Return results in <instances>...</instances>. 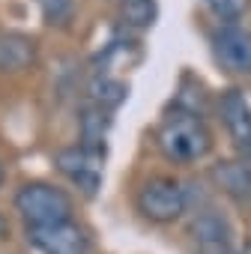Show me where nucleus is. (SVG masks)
<instances>
[{
  "label": "nucleus",
  "mask_w": 251,
  "mask_h": 254,
  "mask_svg": "<svg viewBox=\"0 0 251 254\" xmlns=\"http://www.w3.org/2000/svg\"><path fill=\"white\" fill-rule=\"evenodd\" d=\"M156 147L174 165H194L203 156H209L212 132L194 108H186L183 102H177L159 123Z\"/></svg>",
  "instance_id": "f257e3e1"
},
{
  "label": "nucleus",
  "mask_w": 251,
  "mask_h": 254,
  "mask_svg": "<svg viewBox=\"0 0 251 254\" xmlns=\"http://www.w3.org/2000/svg\"><path fill=\"white\" fill-rule=\"evenodd\" d=\"M135 206L153 224H174L191 209V191L183 180L159 174L144 180V186L135 194Z\"/></svg>",
  "instance_id": "f03ea898"
},
{
  "label": "nucleus",
  "mask_w": 251,
  "mask_h": 254,
  "mask_svg": "<svg viewBox=\"0 0 251 254\" xmlns=\"http://www.w3.org/2000/svg\"><path fill=\"white\" fill-rule=\"evenodd\" d=\"M15 209L24 218L27 227H45L54 221L75 218V203L72 197L51 183H24L15 194Z\"/></svg>",
  "instance_id": "7ed1b4c3"
},
{
  "label": "nucleus",
  "mask_w": 251,
  "mask_h": 254,
  "mask_svg": "<svg viewBox=\"0 0 251 254\" xmlns=\"http://www.w3.org/2000/svg\"><path fill=\"white\" fill-rule=\"evenodd\" d=\"M57 171L87 197H96L105 180V150L87 147V144H75L66 147L54 156Z\"/></svg>",
  "instance_id": "20e7f679"
},
{
  "label": "nucleus",
  "mask_w": 251,
  "mask_h": 254,
  "mask_svg": "<svg viewBox=\"0 0 251 254\" xmlns=\"http://www.w3.org/2000/svg\"><path fill=\"white\" fill-rule=\"evenodd\" d=\"M209 51L221 72L236 78H251V27L248 24H218L209 33Z\"/></svg>",
  "instance_id": "39448f33"
},
{
  "label": "nucleus",
  "mask_w": 251,
  "mask_h": 254,
  "mask_svg": "<svg viewBox=\"0 0 251 254\" xmlns=\"http://www.w3.org/2000/svg\"><path fill=\"white\" fill-rule=\"evenodd\" d=\"M188 212V239L194 254H233V227L218 206L200 203L197 209Z\"/></svg>",
  "instance_id": "423d86ee"
},
{
  "label": "nucleus",
  "mask_w": 251,
  "mask_h": 254,
  "mask_svg": "<svg viewBox=\"0 0 251 254\" xmlns=\"http://www.w3.org/2000/svg\"><path fill=\"white\" fill-rule=\"evenodd\" d=\"M27 239L39 254H90V233L75 218L27 227Z\"/></svg>",
  "instance_id": "0eeeda50"
},
{
  "label": "nucleus",
  "mask_w": 251,
  "mask_h": 254,
  "mask_svg": "<svg viewBox=\"0 0 251 254\" xmlns=\"http://www.w3.org/2000/svg\"><path fill=\"white\" fill-rule=\"evenodd\" d=\"M218 117L239 159L251 162V102L239 87H227L218 96Z\"/></svg>",
  "instance_id": "6e6552de"
},
{
  "label": "nucleus",
  "mask_w": 251,
  "mask_h": 254,
  "mask_svg": "<svg viewBox=\"0 0 251 254\" xmlns=\"http://www.w3.org/2000/svg\"><path fill=\"white\" fill-rule=\"evenodd\" d=\"M212 180L215 189L221 194H227L236 203H248L251 200V162L248 159H224L212 168Z\"/></svg>",
  "instance_id": "1a4fd4ad"
},
{
  "label": "nucleus",
  "mask_w": 251,
  "mask_h": 254,
  "mask_svg": "<svg viewBox=\"0 0 251 254\" xmlns=\"http://www.w3.org/2000/svg\"><path fill=\"white\" fill-rule=\"evenodd\" d=\"M36 63V42L15 30H0V72H24Z\"/></svg>",
  "instance_id": "9d476101"
},
{
  "label": "nucleus",
  "mask_w": 251,
  "mask_h": 254,
  "mask_svg": "<svg viewBox=\"0 0 251 254\" xmlns=\"http://www.w3.org/2000/svg\"><path fill=\"white\" fill-rule=\"evenodd\" d=\"M108 129H111V111L102 108V105L87 102L84 111H81V144L96 147V150H105Z\"/></svg>",
  "instance_id": "9b49d317"
},
{
  "label": "nucleus",
  "mask_w": 251,
  "mask_h": 254,
  "mask_svg": "<svg viewBox=\"0 0 251 254\" xmlns=\"http://www.w3.org/2000/svg\"><path fill=\"white\" fill-rule=\"evenodd\" d=\"M159 15V0H120V21L129 30L153 27Z\"/></svg>",
  "instance_id": "f8f14e48"
},
{
  "label": "nucleus",
  "mask_w": 251,
  "mask_h": 254,
  "mask_svg": "<svg viewBox=\"0 0 251 254\" xmlns=\"http://www.w3.org/2000/svg\"><path fill=\"white\" fill-rule=\"evenodd\" d=\"M200 3L218 18V24H236L251 9V0H200Z\"/></svg>",
  "instance_id": "ddd939ff"
},
{
  "label": "nucleus",
  "mask_w": 251,
  "mask_h": 254,
  "mask_svg": "<svg viewBox=\"0 0 251 254\" xmlns=\"http://www.w3.org/2000/svg\"><path fill=\"white\" fill-rule=\"evenodd\" d=\"M39 9H42V18L54 27H63L72 12H75V0H39Z\"/></svg>",
  "instance_id": "4468645a"
},
{
  "label": "nucleus",
  "mask_w": 251,
  "mask_h": 254,
  "mask_svg": "<svg viewBox=\"0 0 251 254\" xmlns=\"http://www.w3.org/2000/svg\"><path fill=\"white\" fill-rule=\"evenodd\" d=\"M3 233H6V218L0 215V236H3Z\"/></svg>",
  "instance_id": "2eb2a0df"
},
{
  "label": "nucleus",
  "mask_w": 251,
  "mask_h": 254,
  "mask_svg": "<svg viewBox=\"0 0 251 254\" xmlns=\"http://www.w3.org/2000/svg\"><path fill=\"white\" fill-rule=\"evenodd\" d=\"M233 254H251V248H242V251H233Z\"/></svg>",
  "instance_id": "dca6fc26"
},
{
  "label": "nucleus",
  "mask_w": 251,
  "mask_h": 254,
  "mask_svg": "<svg viewBox=\"0 0 251 254\" xmlns=\"http://www.w3.org/2000/svg\"><path fill=\"white\" fill-rule=\"evenodd\" d=\"M0 180H3V168H0Z\"/></svg>",
  "instance_id": "f3484780"
}]
</instances>
